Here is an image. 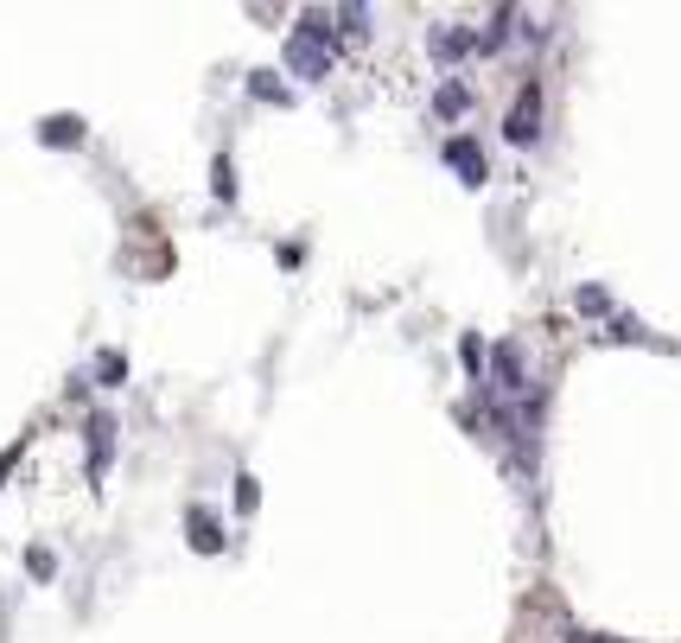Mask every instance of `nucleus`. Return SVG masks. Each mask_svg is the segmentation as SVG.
I'll use <instances>...</instances> for the list:
<instances>
[{
	"instance_id": "1a4fd4ad",
	"label": "nucleus",
	"mask_w": 681,
	"mask_h": 643,
	"mask_svg": "<svg viewBox=\"0 0 681 643\" xmlns=\"http://www.w3.org/2000/svg\"><path fill=\"white\" fill-rule=\"evenodd\" d=\"M249 90H255L261 102H287V90H281V83H274L268 71H255V77H249Z\"/></svg>"
},
{
	"instance_id": "9d476101",
	"label": "nucleus",
	"mask_w": 681,
	"mask_h": 643,
	"mask_svg": "<svg viewBox=\"0 0 681 643\" xmlns=\"http://www.w3.org/2000/svg\"><path fill=\"white\" fill-rule=\"evenodd\" d=\"M255 497H261L255 478H236V503H242V510H255Z\"/></svg>"
},
{
	"instance_id": "7ed1b4c3",
	"label": "nucleus",
	"mask_w": 681,
	"mask_h": 643,
	"mask_svg": "<svg viewBox=\"0 0 681 643\" xmlns=\"http://www.w3.org/2000/svg\"><path fill=\"white\" fill-rule=\"evenodd\" d=\"M427 51H433V58H440V64H452V58H465V51H471V32L433 26V32H427Z\"/></svg>"
},
{
	"instance_id": "20e7f679",
	"label": "nucleus",
	"mask_w": 681,
	"mask_h": 643,
	"mask_svg": "<svg viewBox=\"0 0 681 643\" xmlns=\"http://www.w3.org/2000/svg\"><path fill=\"white\" fill-rule=\"evenodd\" d=\"M446 160L465 172V185H484V153L471 147V141H446Z\"/></svg>"
},
{
	"instance_id": "f03ea898",
	"label": "nucleus",
	"mask_w": 681,
	"mask_h": 643,
	"mask_svg": "<svg viewBox=\"0 0 681 643\" xmlns=\"http://www.w3.org/2000/svg\"><path fill=\"white\" fill-rule=\"evenodd\" d=\"M287 64H293V77H325V71H331V51L293 32V45H287Z\"/></svg>"
},
{
	"instance_id": "0eeeda50",
	"label": "nucleus",
	"mask_w": 681,
	"mask_h": 643,
	"mask_svg": "<svg viewBox=\"0 0 681 643\" xmlns=\"http://www.w3.org/2000/svg\"><path fill=\"white\" fill-rule=\"evenodd\" d=\"M39 134H45L51 147H77V141H83V121H77V115H51Z\"/></svg>"
},
{
	"instance_id": "6e6552de",
	"label": "nucleus",
	"mask_w": 681,
	"mask_h": 643,
	"mask_svg": "<svg viewBox=\"0 0 681 643\" xmlns=\"http://www.w3.org/2000/svg\"><path fill=\"white\" fill-rule=\"evenodd\" d=\"M465 102H471V90H465V83H440V96H433V109H440V115L452 121V115H465Z\"/></svg>"
},
{
	"instance_id": "39448f33",
	"label": "nucleus",
	"mask_w": 681,
	"mask_h": 643,
	"mask_svg": "<svg viewBox=\"0 0 681 643\" xmlns=\"http://www.w3.org/2000/svg\"><path fill=\"white\" fill-rule=\"evenodd\" d=\"M109 446H115V421H109V414H96V421H90V472L109 465Z\"/></svg>"
},
{
	"instance_id": "423d86ee",
	"label": "nucleus",
	"mask_w": 681,
	"mask_h": 643,
	"mask_svg": "<svg viewBox=\"0 0 681 643\" xmlns=\"http://www.w3.org/2000/svg\"><path fill=\"white\" fill-rule=\"evenodd\" d=\"M191 548H204V554H217L223 548V529H217V516H204V510H191Z\"/></svg>"
},
{
	"instance_id": "f257e3e1",
	"label": "nucleus",
	"mask_w": 681,
	"mask_h": 643,
	"mask_svg": "<svg viewBox=\"0 0 681 643\" xmlns=\"http://www.w3.org/2000/svg\"><path fill=\"white\" fill-rule=\"evenodd\" d=\"M535 121H541V83H529V90L516 96V109H510V121H503V128H510L516 147H529V141H535Z\"/></svg>"
}]
</instances>
